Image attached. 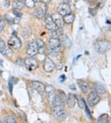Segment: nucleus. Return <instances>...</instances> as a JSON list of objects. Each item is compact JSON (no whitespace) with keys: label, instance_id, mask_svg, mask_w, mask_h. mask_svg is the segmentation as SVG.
Segmentation results:
<instances>
[{"label":"nucleus","instance_id":"obj_1","mask_svg":"<svg viewBox=\"0 0 111 123\" xmlns=\"http://www.w3.org/2000/svg\"><path fill=\"white\" fill-rule=\"evenodd\" d=\"M52 107V112L54 116L58 119L64 120L67 117V113L63 109L64 103L62 102V101L59 99L58 96L56 95V97L51 105Z\"/></svg>","mask_w":111,"mask_h":123},{"label":"nucleus","instance_id":"obj_2","mask_svg":"<svg viewBox=\"0 0 111 123\" xmlns=\"http://www.w3.org/2000/svg\"><path fill=\"white\" fill-rule=\"evenodd\" d=\"M61 41L56 38H51L47 44L48 52L52 56H56L61 52Z\"/></svg>","mask_w":111,"mask_h":123},{"label":"nucleus","instance_id":"obj_3","mask_svg":"<svg viewBox=\"0 0 111 123\" xmlns=\"http://www.w3.org/2000/svg\"><path fill=\"white\" fill-rule=\"evenodd\" d=\"M111 44L105 40H99L95 43V49L98 54H103L111 49Z\"/></svg>","mask_w":111,"mask_h":123},{"label":"nucleus","instance_id":"obj_4","mask_svg":"<svg viewBox=\"0 0 111 123\" xmlns=\"http://www.w3.org/2000/svg\"><path fill=\"white\" fill-rule=\"evenodd\" d=\"M24 63H25V67L30 71L34 70L38 67V61L35 58H33L32 57L26 58L24 61Z\"/></svg>","mask_w":111,"mask_h":123},{"label":"nucleus","instance_id":"obj_5","mask_svg":"<svg viewBox=\"0 0 111 123\" xmlns=\"http://www.w3.org/2000/svg\"><path fill=\"white\" fill-rule=\"evenodd\" d=\"M87 101L89 105L90 106H94L100 101V96L96 92H92L88 96Z\"/></svg>","mask_w":111,"mask_h":123},{"label":"nucleus","instance_id":"obj_6","mask_svg":"<svg viewBox=\"0 0 111 123\" xmlns=\"http://www.w3.org/2000/svg\"><path fill=\"white\" fill-rule=\"evenodd\" d=\"M7 44H8L9 49H11L17 50L21 47L22 42H21V41L20 40L19 38L14 36L12 37H11L10 39L8 41Z\"/></svg>","mask_w":111,"mask_h":123},{"label":"nucleus","instance_id":"obj_7","mask_svg":"<svg viewBox=\"0 0 111 123\" xmlns=\"http://www.w3.org/2000/svg\"><path fill=\"white\" fill-rule=\"evenodd\" d=\"M27 54L30 57H33L38 53V48L37 46V42H32L27 45L26 47Z\"/></svg>","mask_w":111,"mask_h":123},{"label":"nucleus","instance_id":"obj_8","mask_svg":"<svg viewBox=\"0 0 111 123\" xmlns=\"http://www.w3.org/2000/svg\"><path fill=\"white\" fill-rule=\"evenodd\" d=\"M45 93L46 94V98H47L48 102L50 105H51L54 100L55 97H56L54 88L51 85L48 86L45 89Z\"/></svg>","mask_w":111,"mask_h":123},{"label":"nucleus","instance_id":"obj_9","mask_svg":"<svg viewBox=\"0 0 111 123\" xmlns=\"http://www.w3.org/2000/svg\"><path fill=\"white\" fill-rule=\"evenodd\" d=\"M30 85H31V87L33 89L37 90V92L41 95H43V93H45L46 86L42 82L38 81H32Z\"/></svg>","mask_w":111,"mask_h":123},{"label":"nucleus","instance_id":"obj_10","mask_svg":"<svg viewBox=\"0 0 111 123\" xmlns=\"http://www.w3.org/2000/svg\"><path fill=\"white\" fill-rule=\"evenodd\" d=\"M58 11L59 14H61L62 16H64L66 14L70 13L71 9H70V7L68 4L62 3L58 6Z\"/></svg>","mask_w":111,"mask_h":123},{"label":"nucleus","instance_id":"obj_11","mask_svg":"<svg viewBox=\"0 0 111 123\" xmlns=\"http://www.w3.org/2000/svg\"><path fill=\"white\" fill-rule=\"evenodd\" d=\"M55 68V64L50 59L46 57L43 63V68L46 72H51Z\"/></svg>","mask_w":111,"mask_h":123},{"label":"nucleus","instance_id":"obj_12","mask_svg":"<svg viewBox=\"0 0 111 123\" xmlns=\"http://www.w3.org/2000/svg\"><path fill=\"white\" fill-rule=\"evenodd\" d=\"M52 19L55 23V24H56V26L59 28H62L63 25H64V19L62 18V16L61 14H59V13L54 14L51 16Z\"/></svg>","mask_w":111,"mask_h":123},{"label":"nucleus","instance_id":"obj_13","mask_svg":"<svg viewBox=\"0 0 111 123\" xmlns=\"http://www.w3.org/2000/svg\"><path fill=\"white\" fill-rule=\"evenodd\" d=\"M45 27L48 30L50 31H53L58 29V26L53 21L51 17H48L46 18V21H45Z\"/></svg>","mask_w":111,"mask_h":123},{"label":"nucleus","instance_id":"obj_14","mask_svg":"<svg viewBox=\"0 0 111 123\" xmlns=\"http://www.w3.org/2000/svg\"><path fill=\"white\" fill-rule=\"evenodd\" d=\"M32 34V30L30 27L28 26H24L21 31V35L22 37L25 39H27L30 37Z\"/></svg>","mask_w":111,"mask_h":123},{"label":"nucleus","instance_id":"obj_15","mask_svg":"<svg viewBox=\"0 0 111 123\" xmlns=\"http://www.w3.org/2000/svg\"><path fill=\"white\" fill-rule=\"evenodd\" d=\"M77 83L79 85V86L81 92L83 93H86L89 90V85L86 81L82 80H77Z\"/></svg>","mask_w":111,"mask_h":123},{"label":"nucleus","instance_id":"obj_16","mask_svg":"<svg viewBox=\"0 0 111 123\" xmlns=\"http://www.w3.org/2000/svg\"><path fill=\"white\" fill-rule=\"evenodd\" d=\"M67 105L69 108H74L76 104L75 96L71 93H69L68 95V98L67 99Z\"/></svg>","mask_w":111,"mask_h":123},{"label":"nucleus","instance_id":"obj_17","mask_svg":"<svg viewBox=\"0 0 111 123\" xmlns=\"http://www.w3.org/2000/svg\"><path fill=\"white\" fill-rule=\"evenodd\" d=\"M63 19H64V21L66 24H72L75 20V16L73 14L69 13L64 16V18H63Z\"/></svg>","mask_w":111,"mask_h":123},{"label":"nucleus","instance_id":"obj_18","mask_svg":"<svg viewBox=\"0 0 111 123\" xmlns=\"http://www.w3.org/2000/svg\"><path fill=\"white\" fill-rule=\"evenodd\" d=\"M94 88L98 93L102 94V93H104L106 92V88H104V86L99 83H95L94 84Z\"/></svg>","mask_w":111,"mask_h":123},{"label":"nucleus","instance_id":"obj_19","mask_svg":"<svg viewBox=\"0 0 111 123\" xmlns=\"http://www.w3.org/2000/svg\"><path fill=\"white\" fill-rule=\"evenodd\" d=\"M36 42L38 48V52L40 54H43L44 52V44L43 41L40 39H37Z\"/></svg>","mask_w":111,"mask_h":123},{"label":"nucleus","instance_id":"obj_20","mask_svg":"<svg viewBox=\"0 0 111 123\" xmlns=\"http://www.w3.org/2000/svg\"><path fill=\"white\" fill-rule=\"evenodd\" d=\"M33 14L36 18H38V19H42L44 16V12L42 8L40 7H38L33 11Z\"/></svg>","mask_w":111,"mask_h":123},{"label":"nucleus","instance_id":"obj_21","mask_svg":"<svg viewBox=\"0 0 111 123\" xmlns=\"http://www.w3.org/2000/svg\"><path fill=\"white\" fill-rule=\"evenodd\" d=\"M56 95L58 96V98H59V99L62 101V102L63 103H65L67 101V98L65 93H64L63 91H62V90H58V93L56 94Z\"/></svg>","mask_w":111,"mask_h":123},{"label":"nucleus","instance_id":"obj_22","mask_svg":"<svg viewBox=\"0 0 111 123\" xmlns=\"http://www.w3.org/2000/svg\"><path fill=\"white\" fill-rule=\"evenodd\" d=\"M61 34H62V29L59 27L57 30L51 31L49 33V35L52 38H56V39H58V37H59Z\"/></svg>","mask_w":111,"mask_h":123},{"label":"nucleus","instance_id":"obj_23","mask_svg":"<svg viewBox=\"0 0 111 123\" xmlns=\"http://www.w3.org/2000/svg\"><path fill=\"white\" fill-rule=\"evenodd\" d=\"M12 6L15 9L21 10L24 7V3L19 1H14L13 3H12Z\"/></svg>","mask_w":111,"mask_h":123},{"label":"nucleus","instance_id":"obj_24","mask_svg":"<svg viewBox=\"0 0 111 123\" xmlns=\"http://www.w3.org/2000/svg\"><path fill=\"white\" fill-rule=\"evenodd\" d=\"M62 42L64 43L65 46L67 47V48L70 47L72 45V44L71 40L69 38L67 37L66 36H64V37L62 38Z\"/></svg>","mask_w":111,"mask_h":123},{"label":"nucleus","instance_id":"obj_25","mask_svg":"<svg viewBox=\"0 0 111 123\" xmlns=\"http://www.w3.org/2000/svg\"><path fill=\"white\" fill-rule=\"evenodd\" d=\"M76 98L77 99V101H78V105H79V106L80 108H83L85 106V103L84 101V99L80 96V95H76Z\"/></svg>","mask_w":111,"mask_h":123},{"label":"nucleus","instance_id":"obj_26","mask_svg":"<svg viewBox=\"0 0 111 123\" xmlns=\"http://www.w3.org/2000/svg\"><path fill=\"white\" fill-rule=\"evenodd\" d=\"M98 123H108L109 116L106 114H104L101 115L98 119Z\"/></svg>","mask_w":111,"mask_h":123},{"label":"nucleus","instance_id":"obj_27","mask_svg":"<svg viewBox=\"0 0 111 123\" xmlns=\"http://www.w3.org/2000/svg\"><path fill=\"white\" fill-rule=\"evenodd\" d=\"M6 50V47L5 42L0 38V52L2 54H5Z\"/></svg>","mask_w":111,"mask_h":123},{"label":"nucleus","instance_id":"obj_28","mask_svg":"<svg viewBox=\"0 0 111 123\" xmlns=\"http://www.w3.org/2000/svg\"><path fill=\"white\" fill-rule=\"evenodd\" d=\"M24 4L29 8H34L35 6V3L34 0H25L24 1Z\"/></svg>","mask_w":111,"mask_h":123},{"label":"nucleus","instance_id":"obj_29","mask_svg":"<svg viewBox=\"0 0 111 123\" xmlns=\"http://www.w3.org/2000/svg\"><path fill=\"white\" fill-rule=\"evenodd\" d=\"M6 123H16V120L15 119L14 117L12 116H9L8 117H6V120H5Z\"/></svg>","mask_w":111,"mask_h":123},{"label":"nucleus","instance_id":"obj_30","mask_svg":"<svg viewBox=\"0 0 111 123\" xmlns=\"http://www.w3.org/2000/svg\"><path fill=\"white\" fill-rule=\"evenodd\" d=\"M4 18H5V19L6 20V22H7L8 24H12V23H13V19H12V18H11L9 15L6 14V15H5Z\"/></svg>","mask_w":111,"mask_h":123},{"label":"nucleus","instance_id":"obj_31","mask_svg":"<svg viewBox=\"0 0 111 123\" xmlns=\"http://www.w3.org/2000/svg\"><path fill=\"white\" fill-rule=\"evenodd\" d=\"M17 113H18V114L20 116V117H21L22 119H24V120H25V121L27 120V118H26V115H25V113H24L23 111H21V110H19Z\"/></svg>","mask_w":111,"mask_h":123},{"label":"nucleus","instance_id":"obj_32","mask_svg":"<svg viewBox=\"0 0 111 123\" xmlns=\"http://www.w3.org/2000/svg\"><path fill=\"white\" fill-rule=\"evenodd\" d=\"M89 12L91 15L95 16L97 13V9L96 8H89Z\"/></svg>","mask_w":111,"mask_h":123},{"label":"nucleus","instance_id":"obj_33","mask_svg":"<svg viewBox=\"0 0 111 123\" xmlns=\"http://www.w3.org/2000/svg\"><path fill=\"white\" fill-rule=\"evenodd\" d=\"M4 29V23H3V19L0 16V32H1Z\"/></svg>","mask_w":111,"mask_h":123},{"label":"nucleus","instance_id":"obj_34","mask_svg":"<svg viewBox=\"0 0 111 123\" xmlns=\"http://www.w3.org/2000/svg\"><path fill=\"white\" fill-rule=\"evenodd\" d=\"M16 63L20 66H23L24 65H25L24 63V61L22 59H17L16 60Z\"/></svg>","mask_w":111,"mask_h":123},{"label":"nucleus","instance_id":"obj_35","mask_svg":"<svg viewBox=\"0 0 111 123\" xmlns=\"http://www.w3.org/2000/svg\"><path fill=\"white\" fill-rule=\"evenodd\" d=\"M13 13L17 17H19V18H21L22 16V14L21 12H19L17 10H14L13 11Z\"/></svg>","mask_w":111,"mask_h":123},{"label":"nucleus","instance_id":"obj_36","mask_svg":"<svg viewBox=\"0 0 111 123\" xmlns=\"http://www.w3.org/2000/svg\"><path fill=\"white\" fill-rule=\"evenodd\" d=\"M8 87H9V92H10V93L12 95V84L11 83V81H9V83H8Z\"/></svg>","mask_w":111,"mask_h":123},{"label":"nucleus","instance_id":"obj_37","mask_svg":"<svg viewBox=\"0 0 111 123\" xmlns=\"http://www.w3.org/2000/svg\"><path fill=\"white\" fill-rule=\"evenodd\" d=\"M20 19L21 18H19V17H16L13 19V23L14 24H18V23H19V21H20Z\"/></svg>","mask_w":111,"mask_h":123},{"label":"nucleus","instance_id":"obj_38","mask_svg":"<svg viewBox=\"0 0 111 123\" xmlns=\"http://www.w3.org/2000/svg\"><path fill=\"white\" fill-rule=\"evenodd\" d=\"M85 108H86V114H87L88 117L89 118L91 119V115L90 113V111H89V110L88 109V108H87V106H86V105H85Z\"/></svg>","mask_w":111,"mask_h":123},{"label":"nucleus","instance_id":"obj_39","mask_svg":"<svg viewBox=\"0 0 111 123\" xmlns=\"http://www.w3.org/2000/svg\"><path fill=\"white\" fill-rule=\"evenodd\" d=\"M51 0H40V1L43 3H48L51 1Z\"/></svg>","mask_w":111,"mask_h":123},{"label":"nucleus","instance_id":"obj_40","mask_svg":"<svg viewBox=\"0 0 111 123\" xmlns=\"http://www.w3.org/2000/svg\"><path fill=\"white\" fill-rule=\"evenodd\" d=\"M63 3H65V4H69L71 2V0H62Z\"/></svg>","mask_w":111,"mask_h":123},{"label":"nucleus","instance_id":"obj_41","mask_svg":"<svg viewBox=\"0 0 111 123\" xmlns=\"http://www.w3.org/2000/svg\"><path fill=\"white\" fill-rule=\"evenodd\" d=\"M88 2L90 3L91 5H93L94 3H95V0H88Z\"/></svg>","mask_w":111,"mask_h":123},{"label":"nucleus","instance_id":"obj_42","mask_svg":"<svg viewBox=\"0 0 111 123\" xmlns=\"http://www.w3.org/2000/svg\"><path fill=\"white\" fill-rule=\"evenodd\" d=\"M70 89H71V90H75V86L74 85L70 86Z\"/></svg>","mask_w":111,"mask_h":123},{"label":"nucleus","instance_id":"obj_43","mask_svg":"<svg viewBox=\"0 0 111 123\" xmlns=\"http://www.w3.org/2000/svg\"><path fill=\"white\" fill-rule=\"evenodd\" d=\"M34 1H35V3H37V2L40 1V0H34Z\"/></svg>","mask_w":111,"mask_h":123}]
</instances>
